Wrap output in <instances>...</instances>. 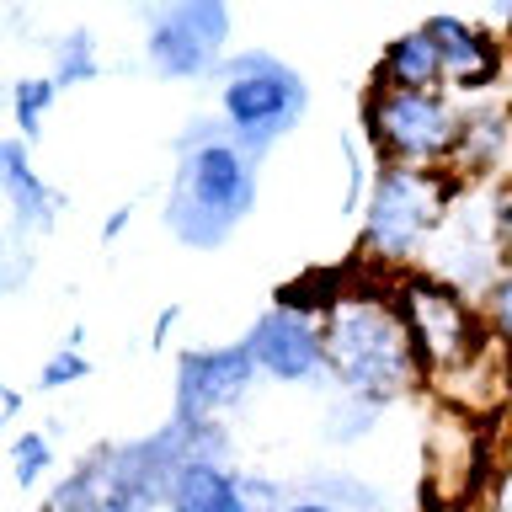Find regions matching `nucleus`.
<instances>
[{"label":"nucleus","instance_id":"obj_1","mask_svg":"<svg viewBox=\"0 0 512 512\" xmlns=\"http://www.w3.org/2000/svg\"><path fill=\"white\" fill-rule=\"evenodd\" d=\"M320 331H326V368L336 374V384H347L368 406H379V400L406 390L411 379H422L395 299L336 294L320 315Z\"/></svg>","mask_w":512,"mask_h":512},{"label":"nucleus","instance_id":"obj_2","mask_svg":"<svg viewBox=\"0 0 512 512\" xmlns=\"http://www.w3.org/2000/svg\"><path fill=\"white\" fill-rule=\"evenodd\" d=\"M395 310H400V326L411 336V358H416V374L422 379L454 384L464 374H475L480 363L502 358V347H496L480 304L448 278H438V272H411V278H400L395 283Z\"/></svg>","mask_w":512,"mask_h":512},{"label":"nucleus","instance_id":"obj_3","mask_svg":"<svg viewBox=\"0 0 512 512\" xmlns=\"http://www.w3.org/2000/svg\"><path fill=\"white\" fill-rule=\"evenodd\" d=\"M459 192V176L432 166H379L363 203V256L374 262H406L422 251V240L443 224L448 203Z\"/></svg>","mask_w":512,"mask_h":512},{"label":"nucleus","instance_id":"obj_4","mask_svg":"<svg viewBox=\"0 0 512 512\" xmlns=\"http://www.w3.org/2000/svg\"><path fill=\"white\" fill-rule=\"evenodd\" d=\"M256 203V171L251 155L230 139H203L187 155L182 176H176V203H171V224L176 235H192V219H203L198 246H214L251 214Z\"/></svg>","mask_w":512,"mask_h":512},{"label":"nucleus","instance_id":"obj_5","mask_svg":"<svg viewBox=\"0 0 512 512\" xmlns=\"http://www.w3.org/2000/svg\"><path fill=\"white\" fill-rule=\"evenodd\" d=\"M363 134L379 166H443L459 150V112L443 91H384L363 102Z\"/></svg>","mask_w":512,"mask_h":512},{"label":"nucleus","instance_id":"obj_6","mask_svg":"<svg viewBox=\"0 0 512 512\" xmlns=\"http://www.w3.org/2000/svg\"><path fill=\"white\" fill-rule=\"evenodd\" d=\"M304 102V80L288 70L283 59L272 54H235L224 64V86H219V107H224V123L235 128L240 150H262V144L283 139L288 128L299 123Z\"/></svg>","mask_w":512,"mask_h":512},{"label":"nucleus","instance_id":"obj_7","mask_svg":"<svg viewBox=\"0 0 512 512\" xmlns=\"http://www.w3.org/2000/svg\"><path fill=\"white\" fill-rule=\"evenodd\" d=\"M256 384V358L246 342L235 347H203L176 363V427H203L235 400H246Z\"/></svg>","mask_w":512,"mask_h":512},{"label":"nucleus","instance_id":"obj_8","mask_svg":"<svg viewBox=\"0 0 512 512\" xmlns=\"http://www.w3.org/2000/svg\"><path fill=\"white\" fill-rule=\"evenodd\" d=\"M246 347H251L256 368L278 384H310L315 374H326V331L299 304H272L251 326Z\"/></svg>","mask_w":512,"mask_h":512},{"label":"nucleus","instance_id":"obj_9","mask_svg":"<svg viewBox=\"0 0 512 512\" xmlns=\"http://www.w3.org/2000/svg\"><path fill=\"white\" fill-rule=\"evenodd\" d=\"M427 32H432V43H438L443 70L459 91H486L496 80V70H502L496 43L486 38V32H475L470 22H459V16H432Z\"/></svg>","mask_w":512,"mask_h":512},{"label":"nucleus","instance_id":"obj_10","mask_svg":"<svg viewBox=\"0 0 512 512\" xmlns=\"http://www.w3.org/2000/svg\"><path fill=\"white\" fill-rule=\"evenodd\" d=\"M171 512H246L240 507V475L224 470L219 459H176L166 480Z\"/></svg>","mask_w":512,"mask_h":512},{"label":"nucleus","instance_id":"obj_11","mask_svg":"<svg viewBox=\"0 0 512 512\" xmlns=\"http://www.w3.org/2000/svg\"><path fill=\"white\" fill-rule=\"evenodd\" d=\"M443 80H448V70H443V54H438V43H432L427 27L400 32L379 59V86L384 91H438Z\"/></svg>","mask_w":512,"mask_h":512},{"label":"nucleus","instance_id":"obj_12","mask_svg":"<svg viewBox=\"0 0 512 512\" xmlns=\"http://www.w3.org/2000/svg\"><path fill=\"white\" fill-rule=\"evenodd\" d=\"M214 59H219V48L208 43L182 11H166V16H160V22L150 27V64H155L160 75L187 80V75H203Z\"/></svg>","mask_w":512,"mask_h":512},{"label":"nucleus","instance_id":"obj_13","mask_svg":"<svg viewBox=\"0 0 512 512\" xmlns=\"http://www.w3.org/2000/svg\"><path fill=\"white\" fill-rule=\"evenodd\" d=\"M0 187L11 192V208H16V219H22V224H48V219H54L59 198L43 187V176L32 171L22 139H6V144H0Z\"/></svg>","mask_w":512,"mask_h":512},{"label":"nucleus","instance_id":"obj_14","mask_svg":"<svg viewBox=\"0 0 512 512\" xmlns=\"http://www.w3.org/2000/svg\"><path fill=\"white\" fill-rule=\"evenodd\" d=\"M507 139H512V128H507L502 112H470V118H459V150H454V160L464 166V176H486L491 166H502Z\"/></svg>","mask_w":512,"mask_h":512},{"label":"nucleus","instance_id":"obj_15","mask_svg":"<svg viewBox=\"0 0 512 512\" xmlns=\"http://www.w3.org/2000/svg\"><path fill=\"white\" fill-rule=\"evenodd\" d=\"M54 80H43V75H32V80H16V91H11V102H16V128H22V139H38L43 134V112L54 107Z\"/></svg>","mask_w":512,"mask_h":512},{"label":"nucleus","instance_id":"obj_16","mask_svg":"<svg viewBox=\"0 0 512 512\" xmlns=\"http://www.w3.org/2000/svg\"><path fill=\"white\" fill-rule=\"evenodd\" d=\"M480 315H486V326L496 336V347L512 352V267H502L491 278V288L480 294Z\"/></svg>","mask_w":512,"mask_h":512},{"label":"nucleus","instance_id":"obj_17","mask_svg":"<svg viewBox=\"0 0 512 512\" xmlns=\"http://www.w3.org/2000/svg\"><path fill=\"white\" fill-rule=\"evenodd\" d=\"M11 464H16V486H38L43 470L54 464V448H48L43 432H22V438L11 443Z\"/></svg>","mask_w":512,"mask_h":512},{"label":"nucleus","instance_id":"obj_18","mask_svg":"<svg viewBox=\"0 0 512 512\" xmlns=\"http://www.w3.org/2000/svg\"><path fill=\"white\" fill-rule=\"evenodd\" d=\"M91 75H96L91 32H70V38H64V54H59V75H54V86H75V80H91Z\"/></svg>","mask_w":512,"mask_h":512},{"label":"nucleus","instance_id":"obj_19","mask_svg":"<svg viewBox=\"0 0 512 512\" xmlns=\"http://www.w3.org/2000/svg\"><path fill=\"white\" fill-rule=\"evenodd\" d=\"M86 374H91L86 352H75V347H59L54 358L43 363V390H64V384H75V379H86Z\"/></svg>","mask_w":512,"mask_h":512},{"label":"nucleus","instance_id":"obj_20","mask_svg":"<svg viewBox=\"0 0 512 512\" xmlns=\"http://www.w3.org/2000/svg\"><path fill=\"white\" fill-rule=\"evenodd\" d=\"M240 507L246 512H283V491L267 475H240Z\"/></svg>","mask_w":512,"mask_h":512},{"label":"nucleus","instance_id":"obj_21","mask_svg":"<svg viewBox=\"0 0 512 512\" xmlns=\"http://www.w3.org/2000/svg\"><path fill=\"white\" fill-rule=\"evenodd\" d=\"M491 235H496V251H502V267H512V182H502L491 203Z\"/></svg>","mask_w":512,"mask_h":512},{"label":"nucleus","instance_id":"obj_22","mask_svg":"<svg viewBox=\"0 0 512 512\" xmlns=\"http://www.w3.org/2000/svg\"><path fill=\"white\" fill-rule=\"evenodd\" d=\"M486 512H512V459L491 470V486H486Z\"/></svg>","mask_w":512,"mask_h":512},{"label":"nucleus","instance_id":"obj_23","mask_svg":"<svg viewBox=\"0 0 512 512\" xmlns=\"http://www.w3.org/2000/svg\"><path fill=\"white\" fill-rule=\"evenodd\" d=\"M176 320H182V310H176V304H171V310H160V315H155L150 347H166V336H171V326H176Z\"/></svg>","mask_w":512,"mask_h":512},{"label":"nucleus","instance_id":"obj_24","mask_svg":"<svg viewBox=\"0 0 512 512\" xmlns=\"http://www.w3.org/2000/svg\"><path fill=\"white\" fill-rule=\"evenodd\" d=\"M283 512H342V507L320 502V496H294V502H283Z\"/></svg>","mask_w":512,"mask_h":512},{"label":"nucleus","instance_id":"obj_25","mask_svg":"<svg viewBox=\"0 0 512 512\" xmlns=\"http://www.w3.org/2000/svg\"><path fill=\"white\" fill-rule=\"evenodd\" d=\"M128 214H134L128 203H123V208H112V214H107V224H102V240H118V235H123V224H128Z\"/></svg>","mask_w":512,"mask_h":512},{"label":"nucleus","instance_id":"obj_26","mask_svg":"<svg viewBox=\"0 0 512 512\" xmlns=\"http://www.w3.org/2000/svg\"><path fill=\"white\" fill-rule=\"evenodd\" d=\"M16 411H22V395L0 384V427H11V416H16Z\"/></svg>","mask_w":512,"mask_h":512},{"label":"nucleus","instance_id":"obj_27","mask_svg":"<svg viewBox=\"0 0 512 512\" xmlns=\"http://www.w3.org/2000/svg\"><path fill=\"white\" fill-rule=\"evenodd\" d=\"M502 400L512 406V352H502Z\"/></svg>","mask_w":512,"mask_h":512}]
</instances>
